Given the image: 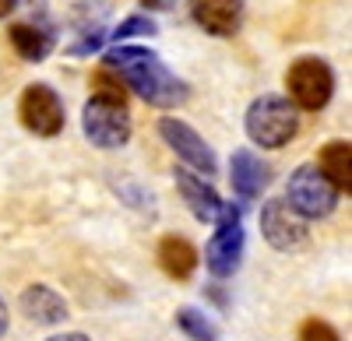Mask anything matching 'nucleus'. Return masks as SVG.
Here are the masks:
<instances>
[{
	"mask_svg": "<svg viewBox=\"0 0 352 341\" xmlns=\"http://www.w3.org/2000/svg\"><path fill=\"white\" fill-rule=\"evenodd\" d=\"M176 190H180V197L187 201V208L194 211L197 222H240V208L236 204H226L222 197L204 183V176H194L187 173V169H176Z\"/></svg>",
	"mask_w": 352,
	"mask_h": 341,
	"instance_id": "nucleus-7",
	"label": "nucleus"
},
{
	"mask_svg": "<svg viewBox=\"0 0 352 341\" xmlns=\"http://www.w3.org/2000/svg\"><path fill=\"white\" fill-rule=\"evenodd\" d=\"M21 314L32 324L50 327V324L67 320V303H64L60 292H53L50 285H28L21 292Z\"/></svg>",
	"mask_w": 352,
	"mask_h": 341,
	"instance_id": "nucleus-13",
	"label": "nucleus"
},
{
	"mask_svg": "<svg viewBox=\"0 0 352 341\" xmlns=\"http://www.w3.org/2000/svg\"><path fill=\"white\" fill-rule=\"evenodd\" d=\"M229 180H232V190H236L243 201H254V197H261V190L268 187L272 169H268V162H261L254 152L240 148V152H232Z\"/></svg>",
	"mask_w": 352,
	"mask_h": 341,
	"instance_id": "nucleus-12",
	"label": "nucleus"
},
{
	"mask_svg": "<svg viewBox=\"0 0 352 341\" xmlns=\"http://www.w3.org/2000/svg\"><path fill=\"white\" fill-rule=\"evenodd\" d=\"M159 28H155V21L152 18H144V14H134V18H127V21H120L113 28V43H120V39H131V36H155Z\"/></svg>",
	"mask_w": 352,
	"mask_h": 341,
	"instance_id": "nucleus-19",
	"label": "nucleus"
},
{
	"mask_svg": "<svg viewBox=\"0 0 352 341\" xmlns=\"http://www.w3.org/2000/svg\"><path fill=\"white\" fill-rule=\"evenodd\" d=\"M21 124L39 134V137H56L64 130V102L50 84H28L21 92Z\"/></svg>",
	"mask_w": 352,
	"mask_h": 341,
	"instance_id": "nucleus-6",
	"label": "nucleus"
},
{
	"mask_svg": "<svg viewBox=\"0 0 352 341\" xmlns=\"http://www.w3.org/2000/svg\"><path fill=\"white\" fill-rule=\"evenodd\" d=\"M176 324H180V331H184L190 341H219L215 324L204 317L201 309H194V306H184L180 314H176Z\"/></svg>",
	"mask_w": 352,
	"mask_h": 341,
	"instance_id": "nucleus-17",
	"label": "nucleus"
},
{
	"mask_svg": "<svg viewBox=\"0 0 352 341\" xmlns=\"http://www.w3.org/2000/svg\"><path fill=\"white\" fill-rule=\"evenodd\" d=\"M285 89H289V102L300 106V109H324L331 102V92H335V74L324 60L317 56H303L289 67L285 74Z\"/></svg>",
	"mask_w": 352,
	"mask_h": 341,
	"instance_id": "nucleus-4",
	"label": "nucleus"
},
{
	"mask_svg": "<svg viewBox=\"0 0 352 341\" xmlns=\"http://www.w3.org/2000/svg\"><path fill=\"white\" fill-rule=\"evenodd\" d=\"M159 134H162V141H166V145L180 155L190 169H197L201 176H215V169H219L215 152L204 145V137H201L190 124L176 120V117H162V120H159Z\"/></svg>",
	"mask_w": 352,
	"mask_h": 341,
	"instance_id": "nucleus-9",
	"label": "nucleus"
},
{
	"mask_svg": "<svg viewBox=\"0 0 352 341\" xmlns=\"http://www.w3.org/2000/svg\"><path fill=\"white\" fill-rule=\"evenodd\" d=\"M92 95H96V99H106V102L127 106V89H124V81L116 78L109 67H102V71L92 74Z\"/></svg>",
	"mask_w": 352,
	"mask_h": 341,
	"instance_id": "nucleus-18",
	"label": "nucleus"
},
{
	"mask_svg": "<svg viewBox=\"0 0 352 341\" xmlns=\"http://www.w3.org/2000/svg\"><path fill=\"white\" fill-rule=\"evenodd\" d=\"M300 130L296 106L285 95H261L247 109V134L261 148H282Z\"/></svg>",
	"mask_w": 352,
	"mask_h": 341,
	"instance_id": "nucleus-2",
	"label": "nucleus"
},
{
	"mask_svg": "<svg viewBox=\"0 0 352 341\" xmlns=\"http://www.w3.org/2000/svg\"><path fill=\"white\" fill-rule=\"evenodd\" d=\"M300 341H338V331H335L328 320L310 317V320L300 327Z\"/></svg>",
	"mask_w": 352,
	"mask_h": 341,
	"instance_id": "nucleus-20",
	"label": "nucleus"
},
{
	"mask_svg": "<svg viewBox=\"0 0 352 341\" xmlns=\"http://www.w3.org/2000/svg\"><path fill=\"white\" fill-rule=\"evenodd\" d=\"M46 341H92V338L81 334V331H64V334H53V338H46Z\"/></svg>",
	"mask_w": 352,
	"mask_h": 341,
	"instance_id": "nucleus-21",
	"label": "nucleus"
},
{
	"mask_svg": "<svg viewBox=\"0 0 352 341\" xmlns=\"http://www.w3.org/2000/svg\"><path fill=\"white\" fill-rule=\"evenodd\" d=\"M159 264H162V271H166L169 278L184 281V278H190L194 268H197V250H194L184 236H166V239L159 243Z\"/></svg>",
	"mask_w": 352,
	"mask_h": 341,
	"instance_id": "nucleus-16",
	"label": "nucleus"
},
{
	"mask_svg": "<svg viewBox=\"0 0 352 341\" xmlns=\"http://www.w3.org/2000/svg\"><path fill=\"white\" fill-rule=\"evenodd\" d=\"M8 334V303H4V296H0V338Z\"/></svg>",
	"mask_w": 352,
	"mask_h": 341,
	"instance_id": "nucleus-22",
	"label": "nucleus"
},
{
	"mask_svg": "<svg viewBox=\"0 0 352 341\" xmlns=\"http://www.w3.org/2000/svg\"><path fill=\"white\" fill-rule=\"evenodd\" d=\"M14 4H18V0H0V18H8L14 11Z\"/></svg>",
	"mask_w": 352,
	"mask_h": 341,
	"instance_id": "nucleus-23",
	"label": "nucleus"
},
{
	"mask_svg": "<svg viewBox=\"0 0 352 341\" xmlns=\"http://www.w3.org/2000/svg\"><path fill=\"white\" fill-rule=\"evenodd\" d=\"M102 64L124 81V89H131L134 95H141L148 106H180L187 102L190 89L176 78L152 49L144 46H116L102 56Z\"/></svg>",
	"mask_w": 352,
	"mask_h": 341,
	"instance_id": "nucleus-1",
	"label": "nucleus"
},
{
	"mask_svg": "<svg viewBox=\"0 0 352 341\" xmlns=\"http://www.w3.org/2000/svg\"><path fill=\"white\" fill-rule=\"evenodd\" d=\"M320 173H324V180L342 193L352 190V148H349V141H331V145L320 148Z\"/></svg>",
	"mask_w": 352,
	"mask_h": 341,
	"instance_id": "nucleus-15",
	"label": "nucleus"
},
{
	"mask_svg": "<svg viewBox=\"0 0 352 341\" xmlns=\"http://www.w3.org/2000/svg\"><path fill=\"white\" fill-rule=\"evenodd\" d=\"M190 18L208 36H232L243 21V0H190Z\"/></svg>",
	"mask_w": 352,
	"mask_h": 341,
	"instance_id": "nucleus-11",
	"label": "nucleus"
},
{
	"mask_svg": "<svg viewBox=\"0 0 352 341\" xmlns=\"http://www.w3.org/2000/svg\"><path fill=\"white\" fill-rule=\"evenodd\" d=\"M8 36L21 60H32V64L46 60L53 49V32L46 28V21H18V25H11Z\"/></svg>",
	"mask_w": 352,
	"mask_h": 341,
	"instance_id": "nucleus-14",
	"label": "nucleus"
},
{
	"mask_svg": "<svg viewBox=\"0 0 352 341\" xmlns=\"http://www.w3.org/2000/svg\"><path fill=\"white\" fill-rule=\"evenodd\" d=\"M243 261V225L240 222H222L215 236L204 246V264L215 278H226L240 268Z\"/></svg>",
	"mask_w": 352,
	"mask_h": 341,
	"instance_id": "nucleus-10",
	"label": "nucleus"
},
{
	"mask_svg": "<svg viewBox=\"0 0 352 341\" xmlns=\"http://www.w3.org/2000/svg\"><path fill=\"white\" fill-rule=\"evenodd\" d=\"M261 233L275 250L289 253V250H303L310 243V229L307 218H300L285 201H264L261 208Z\"/></svg>",
	"mask_w": 352,
	"mask_h": 341,
	"instance_id": "nucleus-8",
	"label": "nucleus"
},
{
	"mask_svg": "<svg viewBox=\"0 0 352 341\" xmlns=\"http://www.w3.org/2000/svg\"><path fill=\"white\" fill-rule=\"evenodd\" d=\"M81 127L85 137L99 148H120L131 141V113L120 102H106V99H88L81 109Z\"/></svg>",
	"mask_w": 352,
	"mask_h": 341,
	"instance_id": "nucleus-5",
	"label": "nucleus"
},
{
	"mask_svg": "<svg viewBox=\"0 0 352 341\" xmlns=\"http://www.w3.org/2000/svg\"><path fill=\"white\" fill-rule=\"evenodd\" d=\"M285 204L300 218H328L338 204V190L324 180V173H320L317 165H300L296 173L289 176Z\"/></svg>",
	"mask_w": 352,
	"mask_h": 341,
	"instance_id": "nucleus-3",
	"label": "nucleus"
}]
</instances>
